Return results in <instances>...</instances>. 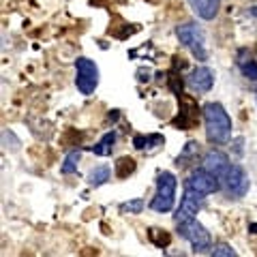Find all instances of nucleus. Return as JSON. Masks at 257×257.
I'll return each mask as SVG.
<instances>
[{"label":"nucleus","instance_id":"nucleus-1","mask_svg":"<svg viewBox=\"0 0 257 257\" xmlns=\"http://www.w3.org/2000/svg\"><path fill=\"white\" fill-rule=\"evenodd\" d=\"M204 120H206V135L214 144H225L231 135V120L227 111L219 103H208L204 107Z\"/></svg>","mask_w":257,"mask_h":257},{"label":"nucleus","instance_id":"nucleus-2","mask_svg":"<svg viewBox=\"0 0 257 257\" xmlns=\"http://www.w3.org/2000/svg\"><path fill=\"white\" fill-rule=\"evenodd\" d=\"M174 195H176V178L174 174L163 172L157 178V195L152 199V210L157 212H167L174 206Z\"/></svg>","mask_w":257,"mask_h":257},{"label":"nucleus","instance_id":"nucleus-3","mask_svg":"<svg viewBox=\"0 0 257 257\" xmlns=\"http://www.w3.org/2000/svg\"><path fill=\"white\" fill-rule=\"evenodd\" d=\"M178 39L193 52L197 60H206L208 58V50H206V39L204 32L199 30L195 24H184V26H178Z\"/></svg>","mask_w":257,"mask_h":257},{"label":"nucleus","instance_id":"nucleus-4","mask_svg":"<svg viewBox=\"0 0 257 257\" xmlns=\"http://www.w3.org/2000/svg\"><path fill=\"white\" fill-rule=\"evenodd\" d=\"M180 225V236L187 238L189 242L193 244V248H195V253L199 251H206L208 246H210V234L206 231V227L202 223H197L195 219H189V221H182L178 223Z\"/></svg>","mask_w":257,"mask_h":257},{"label":"nucleus","instance_id":"nucleus-5","mask_svg":"<svg viewBox=\"0 0 257 257\" xmlns=\"http://www.w3.org/2000/svg\"><path fill=\"white\" fill-rule=\"evenodd\" d=\"M77 67V88L82 94H92L96 84H99V69L96 64L88 58H77L75 60Z\"/></svg>","mask_w":257,"mask_h":257},{"label":"nucleus","instance_id":"nucleus-6","mask_svg":"<svg viewBox=\"0 0 257 257\" xmlns=\"http://www.w3.org/2000/svg\"><path fill=\"white\" fill-rule=\"evenodd\" d=\"M187 189H193L197 193H202V195H210V193L219 191V178H216L214 174H210L204 167V170H195L189 180H187Z\"/></svg>","mask_w":257,"mask_h":257},{"label":"nucleus","instance_id":"nucleus-7","mask_svg":"<svg viewBox=\"0 0 257 257\" xmlns=\"http://www.w3.org/2000/svg\"><path fill=\"white\" fill-rule=\"evenodd\" d=\"M204 204V195L193 189H187L184 191V197L180 202V208H178V214H176V223H182V221H189L193 216L197 214V210L202 208Z\"/></svg>","mask_w":257,"mask_h":257},{"label":"nucleus","instance_id":"nucleus-8","mask_svg":"<svg viewBox=\"0 0 257 257\" xmlns=\"http://www.w3.org/2000/svg\"><path fill=\"white\" fill-rule=\"evenodd\" d=\"M223 180H225V184H227L229 193H234V195H238V197H242L248 191V178H246V174L240 165H229V170L223 176Z\"/></svg>","mask_w":257,"mask_h":257},{"label":"nucleus","instance_id":"nucleus-9","mask_svg":"<svg viewBox=\"0 0 257 257\" xmlns=\"http://www.w3.org/2000/svg\"><path fill=\"white\" fill-rule=\"evenodd\" d=\"M229 159H227V155H223V152H219V150H210L208 155L204 157V167L210 174H214L219 180H223V176L227 174V170H229Z\"/></svg>","mask_w":257,"mask_h":257},{"label":"nucleus","instance_id":"nucleus-10","mask_svg":"<svg viewBox=\"0 0 257 257\" xmlns=\"http://www.w3.org/2000/svg\"><path fill=\"white\" fill-rule=\"evenodd\" d=\"M180 103L184 107L180 109V116L174 120V124L189 131V128H193L197 124V105H195V101H193L191 96H182V94H180Z\"/></svg>","mask_w":257,"mask_h":257},{"label":"nucleus","instance_id":"nucleus-11","mask_svg":"<svg viewBox=\"0 0 257 257\" xmlns=\"http://www.w3.org/2000/svg\"><path fill=\"white\" fill-rule=\"evenodd\" d=\"M212 84H214V75L208 67H197L189 77V86L195 92H208L212 88Z\"/></svg>","mask_w":257,"mask_h":257},{"label":"nucleus","instance_id":"nucleus-12","mask_svg":"<svg viewBox=\"0 0 257 257\" xmlns=\"http://www.w3.org/2000/svg\"><path fill=\"white\" fill-rule=\"evenodd\" d=\"M193 11H195L202 20H212L219 13V5L221 0H189Z\"/></svg>","mask_w":257,"mask_h":257},{"label":"nucleus","instance_id":"nucleus-13","mask_svg":"<svg viewBox=\"0 0 257 257\" xmlns=\"http://www.w3.org/2000/svg\"><path fill=\"white\" fill-rule=\"evenodd\" d=\"M238 67L242 69V73H244L248 79L257 82V64L251 60V56H248L246 50H240V52H238Z\"/></svg>","mask_w":257,"mask_h":257},{"label":"nucleus","instance_id":"nucleus-14","mask_svg":"<svg viewBox=\"0 0 257 257\" xmlns=\"http://www.w3.org/2000/svg\"><path fill=\"white\" fill-rule=\"evenodd\" d=\"M114 142H116V133L111 131V133H107L99 144H96V146H92V152H94V155H99V157H107V155H111Z\"/></svg>","mask_w":257,"mask_h":257},{"label":"nucleus","instance_id":"nucleus-15","mask_svg":"<svg viewBox=\"0 0 257 257\" xmlns=\"http://www.w3.org/2000/svg\"><path fill=\"white\" fill-rule=\"evenodd\" d=\"M105 180H109V167L107 165H101V167H94V170L88 174V184L90 187H99Z\"/></svg>","mask_w":257,"mask_h":257},{"label":"nucleus","instance_id":"nucleus-16","mask_svg":"<svg viewBox=\"0 0 257 257\" xmlns=\"http://www.w3.org/2000/svg\"><path fill=\"white\" fill-rule=\"evenodd\" d=\"M148 238H150V242L155 244V246H159V248H165L167 244L172 242V236L167 234L165 229H157V227H152L148 231Z\"/></svg>","mask_w":257,"mask_h":257},{"label":"nucleus","instance_id":"nucleus-17","mask_svg":"<svg viewBox=\"0 0 257 257\" xmlns=\"http://www.w3.org/2000/svg\"><path fill=\"white\" fill-rule=\"evenodd\" d=\"M133 172H135V161L133 159H128V157L118 159V163H116V176L118 178H128Z\"/></svg>","mask_w":257,"mask_h":257},{"label":"nucleus","instance_id":"nucleus-18","mask_svg":"<svg viewBox=\"0 0 257 257\" xmlns=\"http://www.w3.org/2000/svg\"><path fill=\"white\" fill-rule=\"evenodd\" d=\"M133 144H135V148L138 150H144V148H148V144H163V138H161V135H146V138H144V135H138V138L133 140Z\"/></svg>","mask_w":257,"mask_h":257},{"label":"nucleus","instance_id":"nucleus-19","mask_svg":"<svg viewBox=\"0 0 257 257\" xmlns=\"http://www.w3.org/2000/svg\"><path fill=\"white\" fill-rule=\"evenodd\" d=\"M77 161H79V152L77 150L69 152L67 159H64V163H62V174H73V172H77Z\"/></svg>","mask_w":257,"mask_h":257},{"label":"nucleus","instance_id":"nucleus-20","mask_svg":"<svg viewBox=\"0 0 257 257\" xmlns=\"http://www.w3.org/2000/svg\"><path fill=\"white\" fill-rule=\"evenodd\" d=\"M144 208V202L142 199H133V202H126L122 204V212H128V214H140Z\"/></svg>","mask_w":257,"mask_h":257},{"label":"nucleus","instance_id":"nucleus-21","mask_svg":"<svg viewBox=\"0 0 257 257\" xmlns=\"http://www.w3.org/2000/svg\"><path fill=\"white\" fill-rule=\"evenodd\" d=\"M212 255H214V257H234L236 251H234V248H231L229 244H216V246L212 248Z\"/></svg>","mask_w":257,"mask_h":257},{"label":"nucleus","instance_id":"nucleus-22","mask_svg":"<svg viewBox=\"0 0 257 257\" xmlns=\"http://www.w3.org/2000/svg\"><path fill=\"white\" fill-rule=\"evenodd\" d=\"M170 88H172V92H174V94H178V96L182 94V79L176 75V73L170 75Z\"/></svg>","mask_w":257,"mask_h":257},{"label":"nucleus","instance_id":"nucleus-23","mask_svg":"<svg viewBox=\"0 0 257 257\" xmlns=\"http://www.w3.org/2000/svg\"><path fill=\"white\" fill-rule=\"evenodd\" d=\"M251 231H253V234H257V223H253V225H251Z\"/></svg>","mask_w":257,"mask_h":257}]
</instances>
